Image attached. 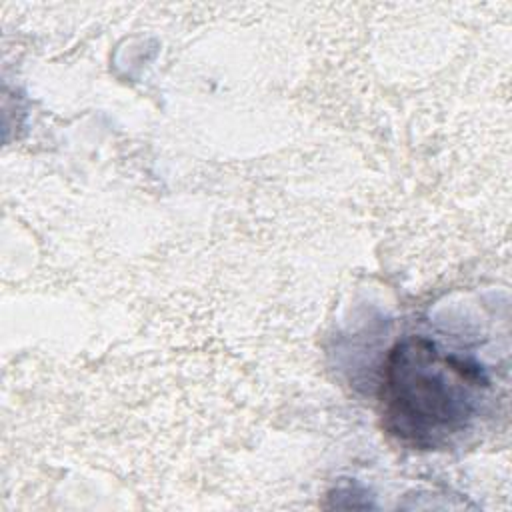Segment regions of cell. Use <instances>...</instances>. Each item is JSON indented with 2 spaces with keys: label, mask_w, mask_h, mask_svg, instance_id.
<instances>
[{
  "label": "cell",
  "mask_w": 512,
  "mask_h": 512,
  "mask_svg": "<svg viewBox=\"0 0 512 512\" xmlns=\"http://www.w3.org/2000/svg\"><path fill=\"white\" fill-rule=\"evenodd\" d=\"M488 378L470 360L408 336L392 346L380 382L386 432L412 448H442L470 428L486 400Z\"/></svg>",
  "instance_id": "1"
}]
</instances>
